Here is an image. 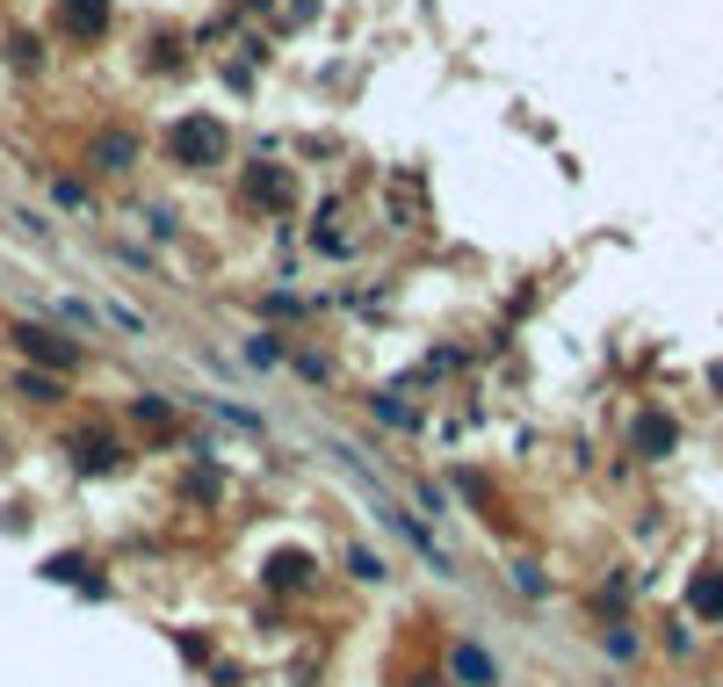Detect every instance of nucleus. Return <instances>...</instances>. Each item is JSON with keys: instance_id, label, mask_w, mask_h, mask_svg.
Here are the masks:
<instances>
[{"instance_id": "obj_1", "label": "nucleus", "mask_w": 723, "mask_h": 687, "mask_svg": "<svg viewBox=\"0 0 723 687\" xmlns=\"http://www.w3.org/2000/svg\"><path fill=\"white\" fill-rule=\"evenodd\" d=\"M174 159H181V167H218L224 159V123L189 117L181 131H174Z\"/></svg>"}, {"instance_id": "obj_2", "label": "nucleus", "mask_w": 723, "mask_h": 687, "mask_svg": "<svg viewBox=\"0 0 723 687\" xmlns=\"http://www.w3.org/2000/svg\"><path fill=\"white\" fill-rule=\"evenodd\" d=\"M246 196L268 203V210H282V203H297V181L282 167H254V174H246Z\"/></svg>"}, {"instance_id": "obj_3", "label": "nucleus", "mask_w": 723, "mask_h": 687, "mask_svg": "<svg viewBox=\"0 0 723 687\" xmlns=\"http://www.w3.org/2000/svg\"><path fill=\"white\" fill-rule=\"evenodd\" d=\"M58 22L73 36H102L109 30V0H58Z\"/></svg>"}, {"instance_id": "obj_4", "label": "nucleus", "mask_w": 723, "mask_h": 687, "mask_svg": "<svg viewBox=\"0 0 723 687\" xmlns=\"http://www.w3.org/2000/svg\"><path fill=\"white\" fill-rule=\"evenodd\" d=\"M15 341H22V355H36V362H73L66 341H52V333H36V326H22Z\"/></svg>"}, {"instance_id": "obj_5", "label": "nucleus", "mask_w": 723, "mask_h": 687, "mask_svg": "<svg viewBox=\"0 0 723 687\" xmlns=\"http://www.w3.org/2000/svg\"><path fill=\"white\" fill-rule=\"evenodd\" d=\"M94 167L123 174V167H131V137H102V145H94Z\"/></svg>"}, {"instance_id": "obj_6", "label": "nucleus", "mask_w": 723, "mask_h": 687, "mask_svg": "<svg viewBox=\"0 0 723 687\" xmlns=\"http://www.w3.org/2000/svg\"><path fill=\"white\" fill-rule=\"evenodd\" d=\"M131 420H138L145 434H167V428H174V412L159 406V398H138V406H131Z\"/></svg>"}, {"instance_id": "obj_7", "label": "nucleus", "mask_w": 723, "mask_h": 687, "mask_svg": "<svg viewBox=\"0 0 723 687\" xmlns=\"http://www.w3.org/2000/svg\"><path fill=\"white\" fill-rule=\"evenodd\" d=\"M311 579V557H304V550H282V557H276V586H304Z\"/></svg>"}, {"instance_id": "obj_8", "label": "nucleus", "mask_w": 723, "mask_h": 687, "mask_svg": "<svg viewBox=\"0 0 723 687\" xmlns=\"http://www.w3.org/2000/svg\"><path fill=\"white\" fill-rule=\"evenodd\" d=\"M456 680H492V658H485V652H470V644H464V652H456Z\"/></svg>"}, {"instance_id": "obj_9", "label": "nucleus", "mask_w": 723, "mask_h": 687, "mask_svg": "<svg viewBox=\"0 0 723 687\" xmlns=\"http://www.w3.org/2000/svg\"><path fill=\"white\" fill-rule=\"evenodd\" d=\"M347 572H355V579H383V565L369 557V550H347Z\"/></svg>"}, {"instance_id": "obj_10", "label": "nucleus", "mask_w": 723, "mask_h": 687, "mask_svg": "<svg viewBox=\"0 0 723 687\" xmlns=\"http://www.w3.org/2000/svg\"><path fill=\"white\" fill-rule=\"evenodd\" d=\"M694 608H709V616H716V608H723V586H716V579H694Z\"/></svg>"}]
</instances>
